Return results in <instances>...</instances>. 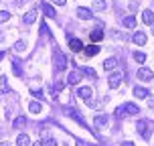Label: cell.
<instances>
[{"instance_id": "39", "label": "cell", "mask_w": 154, "mask_h": 146, "mask_svg": "<svg viewBox=\"0 0 154 146\" xmlns=\"http://www.w3.org/2000/svg\"><path fill=\"white\" fill-rule=\"evenodd\" d=\"M2 57H4V53H0V59H2Z\"/></svg>"}, {"instance_id": "13", "label": "cell", "mask_w": 154, "mask_h": 146, "mask_svg": "<svg viewBox=\"0 0 154 146\" xmlns=\"http://www.w3.org/2000/svg\"><path fill=\"white\" fill-rule=\"evenodd\" d=\"M23 20H24L26 24H32L35 20H37V10H29V12L24 14V18H23Z\"/></svg>"}, {"instance_id": "23", "label": "cell", "mask_w": 154, "mask_h": 146, "mask_svg": "<svg viewBox=\"0 0 154 146\" xmlns=\"http://www.w3.org/2000/svg\"><path fill=\"white\" fill-rule=\"evenodd\" d=\"M108 122H109L108 116H97V118H95V124H97V126H106Z\"/></svg>"}, {"instance_id": "27", "label": "cell", "mask_w": 154, "mask_h": 146, "mask_svg": "<svg viewBox=\"0 0 154 146\" xmlns=\"http://www.w3.org/2000/svg\"><path fill=\"white\" fill-rule=\"evenodd\" d=\"M26 49V45H24L23 41H18V43H14V51H24Z\"/></svg>"}, {"instance_id": "33", "label": "cell", "mask_w": 154, "mask_h": 146, "mask_svg": "<svg viewBox=\"0 0 154 146\" xmlns=\"http://www.w3.org/2000/svg\"><path fill=\"white\" fill-rule=\"evenodd\" d=\"M148 106H150V108H154V98H152L150 101H148Z\"/></svg>"}, {"instance_id": "26", "label": "cell", "mask_w": 154, "mask_h": 146, "mask_svg": "<svg viewBox=\"0 0 154 146\" xmlns=\"http://www.w3.org/2000/svg\"><path fill=\"white\" fill-rule=\"evenodd\" d=\"M134 59H136L138 63H144V61H146V55H144V53H136V55H134Z\"/></svg>"}, {"instance_id": "35", "label": "cell", "mask_w": 154, "mask_h": 146, "mask_svg": "<svg viewBox=\"0 0 154 146\" xmlns=\"http://www.w3.org/2000/svg\"><path fill=\"white\" fill-rule=\"evenodd\" d=\"M32 146H43V144H41V142H35V144H32Z\"/></svg>"}, {"instance_id": "38", "label": "cell", "mask_w": 154, "mask_h": 146, "mask_svg": "<svg viewBox=\"0 0 154 146\" xmlns=\"http://www.w3.org/2000/svg\"><path fill=\"white\" fill-rule=\"evenodd\" d=\"M152 35H154V23H152Z\"/></svg>"}, {"instance_id": "10", "label": "cell", "mask_w": 154, "mask_h": 146, "mask_svg": "<svg viewBox=\"0 0 154 146\" xmlns=\"http://www.w3.org/2000/svg\"><path fill=\"white\" fill-rule=\"evenodd\" d=\"M136 130H138V134H140V136H142V134H144V138H148V124L146 122H144V120H142V122H138V124H136Z\"/></svg>"}, {"instance_id": "12", "label": "cell", "mask_w": 154, "mask_h": 146, "mask_svg": "<svg viewBox=\"0 0 154 146\" xmlns=\"http://www.w3.org/2000/svg\"><path fill=\"white\" fill-rule=\"evenodd\" d=\"M142 23H144V24H152L154 23L152 10H144V12H142Z\"/></svg>"}, {"instance_id": "32", "label": "cell", "mask_w": 154, "mask_h": 146, "mask_svg": "<svg viewBox=\"0 0 154 146\" xmlns=\"http://www.w3.org/2000/svg\"><path fill=\"white\" fill-rule=\"evenodd\" d=\"M65 2H67V0H55V4H61V6L65 4Z\"/></svg>"}, {"instance_id": "28", "label": "cell", "mask_w": 154, "mask_h": 146, "mask_svg": "<svg viewBox=\"0 0 154 146\" xmlns=\"http://www.w3.org/2000/svg\"><path fill=\"white\" fill-rule=\"evenodd\" d=\"M85 73H87V75H89V77H93V79L97 77V75H95V71H93V69H85Z\"/></svg>"}, {"instance_id": "20", "label": "cell", "mask_w": 154, "mask_h": 146, "mask_svg": "<svg viewBox=\"0 0 154 146\" xmlns=\"http://www.w3.org/2000/svg\"><path fill=\"white\" fill-rule=\"evenodd\" d=\"M122 23H124V26H126V29H134V26H136V18L130 14V16H126Z\"/></svg>"}, {"instance_id": "22", "label": "cell", "mask_w": 154, "mask_h": 146, "mask_svg": "<svg viewBox=\"0 0 154 146\" xmlns=\"http://www.w3.org/2000/svg\"><path fill=\"white\" fill-rule=\"evenodd\" d=\"M108 4H106V0H93V10H106Z\"/></svg>"}, {"instance_id": "34", "label": "cell", "mask_w": 154, "mask_h": 146, "mask_svg": "<svg viewBox=\"0 0 154 146\" xmlns=\"http://www.w3.org/2000/svg\"><path fill=\"white\" fill-rule=\"evenodd\" d=\"M122 146H134V142H124Z\"/></svg>"}, {"instance_id": "19", "label": "cell", "mask_w": 154, "mask_h": 146, "mask_svg": "<svg viewBox=\"0 0 154 146\" xmlns=\"http://www.w3.org/2000/svg\"><path fill=\"white\" fill-rule=\"evenodd\" d=\"M89 39H91L93 43H97V41H101V39H103V33H101L100 29H95V31L89 33Z\"/></svg>"}, {"instance_id": "16", "label": "cell", "mask_w": 154, "mask_h": 146, "mask_svg": "<svg viewBox=\"0 0 154 146\" xmlns=\"http://www.w3.org/2000/svg\"><path fill=\"white\" fill-rule=\"evenodd\" d=\"M83 51H85V55H87V57H93V55L100 53V47H97V45H89V47H85Z\"/></svg>"}, {"instance_id": "14", "label": "cell", "mask_w": 154, "mask_h": 146, "mask_svg": "<svg viewBox=\"0 0 154 146\" xmlns=\"http://www.w3.org/2000/svg\"><path fill=\"white\" fill-rule=\"evenodd\" d=\"M124 110H126V114H132V116L140 114V108L136 106V104H126V106H124Z\"/></svg>"}, {"instance_id": "15", "label": "cell", "mask_w": 154, "mask_h": 146, "mask_svg": "<svg viewBox=\"0 0 154 146\" xmlns=\"http://www.w3.org/2000/svg\"><path fill=\"white\" fill-rule=\"evenodd\" d=\"M12 126H14V128H24V126H26V116L14 118V120H12Z\"/></svg>"}, {"instance_id": "2", "label": "cell", "mask_w": 154, "mask_h": 146, "mask_svg": "<svg viewBox=\"0 0 154 146\" xmlns=\"http://www.w3.org/2000/svg\"><path fill=\"white\" fill-rule=\"evenodd\" d=\"M122 79H124V73H120V71H114V73L109 75V79H108V85L112 87V89H116V87H120Z\"/></svg>"}, {"instance_id": "29", "label": "cell", "mask_w": 154, "mask_h": 146, "mask_svg": "<svg viewBox=\"0 0 154 146\" xmlns=\"http://www.w3.org/2000/svg\"><path fill=\"white\" fill-rule=\"evenodd\" d=\"M124 112H126L124 108H118V110H116V116H120V118H122V114H124Z\"/></svg>"}, {"instance_id": "18", "label": "cell", "mask_w": 154, "mask_h": 146, "mask_svg": "<svg viewBox=\"0 0 154 146\" xmlns=\"http://www.w3.org/2000/svg\"><path fill=\"white\" fill-rule=\"evenodd\" d=\"M16 144H18V146H29V144H31V138H29V134H20V136L16 138Z\"/></svg>"}, {"instance_id": "1", "label": "cell", "mask_w": 154, "mask_h": 146, "mask_svg": "<svg viewBox=\"0 0 154 146\" xmlns=\"http://www.w3.org/2000/svg\"><path fill=\"white\" fill-rule=\"evenodd\" d=\"M53 65H55V69H57V71H63L65 67H67V59H65V55L59 53V51H55V55H53Z\"/></svg>"}, {"instance_id": "17", "label": "cell", "mask_w": 154, "mask_h": 146, "mask_svg": "<svg viewBox=\"0 0 154 146\" xmlns=\"http://www.w3.org/2000/svg\"><path fill=\"white\" fill-rule=\"evenodd\" d=\"M134 95H136V98H140V100H142V98H148V89L146 87H134Z\"/></svg>"}, {"instance_id": "7", "label": "cell", "mask_w": 154, "mask_h": 146, "mask_svg": "<svg viewBox=\"0 0 154 146\" xmlns=\"http://www.w3.org/2000/svg\"><path fill=\"white\" fill-rule=\"evenodd\" d=\"M79 81H81V71H71L69 77H67V83L75 85V83H79Z\"/></svg>"}, {"instance_id": "25", "label": "cell", "mask_w": 154, "mask_h": 146, "mask_svg": "<svg viewBox=\"0 0 154 146\" xmlns=\"http://www.w3.org/2000/svg\"><path fill=\"white\" fill-rule=\"evenodd\" d=\"M8 18H10V12H6V10H0V23H6Z\"/></svg>"}, {"instance_id": "40", "label": "cell", "mask_w": 154, "mask_h": 146, "mask_svg": "<svg viewBox=\"0 0 154 146\" xmlns=\"http://www.w3.org/2000/svg\"><path fill=\"white\" fill-rule=\"evenodd\" d=\"M63 146H67V144H63Z\"/></svg>"}, {"instance_id": "41", "label": "cell", "mask_w": 154, "mask_h": 146, "mask_svg": "<svg viewBox=\"0 0 154 146\" xmlns=\"http://www.w3.org/2000/svg\"><path fill=\"white\" fill-rule=\"evenodd\" d=\"M43 2H45V0H43Z\"/></svg>"}, {"instance_id": "30", "label": "cell", "mask_w": 154, "mask_h": 146, "mask_svg": "<svg viewBox=\"0 0 154 146\" xmlns=\"http://www.w3.org/2000/svg\"><path fill=\"white\" fill-rule=\"evenodd\" d=\"M41 33H43V35H49V29H47L45 24H43V26H41Z\"/></svg>"}, {"instance_id": "36", "label": "cell", "mask_w": 154, "mask_h": 146, "mask_svg": "<svg viewBox=\"0 0 154 146\" xmlns=\"http://www.w3.org/2000/svg\"><path fill=\"white\" fill-rule=\"evenodd\" d=\"M0 146H10V144H8V142H2V144H0Z\"/></svg>"}, {"instance_id": "3", "label": "cell", "mask_w": 154, "mask_h": 146, "mask_svg": "<svg viewBox=\"0 0 154 146\" xmlns=\"http://www.w3.org/2000/svg\"><path fill=\"white\" fill-rule=\"evenodd\" d=\"M152 77H154V73L148 67H140L138 69V79L140 81H152Z\"/></svg>"}, {"instance_id": "6", "label": "cell", "mask_w": 154, "mask_h": 146, "mask_svg": "<svg viewBox=\"0 0 154 146\" xmlns=\"http://www.w3.org/2000/svg\"><path fill=\"white\" fill-rule=\"evenodd\" d=\"M69 49L71 51H83V43L79 41V39H69Z\"/></svg>"}, {"instance_id": "24", "label": "cell", "mask_w": 154, "mask_h": 146, "mask_svg": "<svg viewBox=\"0 0 154 146\" xmlns=\"http://www.w3.org/2000/svg\"><path fill=\"white\" fill-rule=\"evenodd\" d=\"M0 92H10V87H8V83H6V77H0Z\"/></svg>"}, {"instance_id": "31", "label": "cell", "mask_w": 154, "mask_h": 146, "mask_svg": "<svg viewBox=\"0 0 154 146\" xmlns=\"http://www.w3.org/2000/svg\"><path fill=\"white\" fill-rule=\"evenodd\" d=\"M47 146H57V142L55 140H47Z\"/></svg>"}, {"instance_id": "4", "label": "cell", "mask_w": 154, "mask_h": 146, "mask_svg": "<svg viewBox=\"0 0 154 146\" xmlns=\"http://www.w3.org/2000/svg\"><path fill=\"white\" fill-rule=\"evenodd\" d=\"M116 65H118V59H116V57H109V59H106V61H103V69L109 73V71L116 69Z\"/></svg>"}, {"instance_id": "11", "label": "cell", "mask_w": 154, "mask_h": 146, "mask_svg": "<svg viewBox=\"0 0 154 146\" xmlns=\"http://www.w3.org/2000/svg\"><path fill=\"white\" fill-rule=\"evenodd\" d=\"M132 41H134L136 45H146V35H144V33H134Z\"/></svg>"}, {"instance_id": "5", "label": "cell", "mask_w": 154, "mask_h": 146, "mask_svg": "<svg viewBox=\"0 0 154 146\" xmlns=\"http://www.w3.org/2000/svg\"><path fill=\"white\" fill-rule=\"evenodd\" d=\"M77 16H79V18H83V20H89L93 14H91V10H89V8L79 6V8H77Z\"/></svg>"}, {"instance_id": "21", "label": "cell", "mask_w": 154, "mask_h": 146, "mask_svg": "<svg viewBox=\"0 0 154 146\" xmlns=\"http://www.w3.org/2000/svg\"><path fill=\"white\" fill-rule=\"evenodd\" d=\"M41 110H43V106H41L38 101H31V104H29V112H32V114H38Z\"/></svg>"}, {"instance_id": "8", "label": "cell", "mask_w": 154, "mask_h": 146, "mask_svg": "<svg viewBox=\"0 0 154 146\" xmlns=\"http://www.w3.org/2000/svg\"><path fill=\"white\" fill-rule=\"evenodd\" d=\"M77 95L83 98V100H89L93 95V92H91V87H79V89H77Z\"/></svg>"}, {"instance_id": "37", "label": "cell", "mask_w": 154, "mask_h": 146, "mask_svg": "<svg viewBox=\"0 0 154 146\" xmlns=\"http://www.w3.org/2000/svg\"><path fill=\"white\" fill-rule=\"evenodd\" d=\"M77 146H83V142H77Z\"/></svg>"}, {"instance_id": "9", "label": "cell", "mask_w": 154, "mask_h": 146, "mask_svg": "<svg viewBox=\"0 0 154 146\" xmlns=\"http://www.w3.org/2000/svg\"><path fill=\"white\" fill-rule=\"evenodd\" d=\"M43 12H45L47 16H51V18H55V16H57V12H55V8L51 6V4H49V2H43Z\"/></svg>"}]
</instances>
